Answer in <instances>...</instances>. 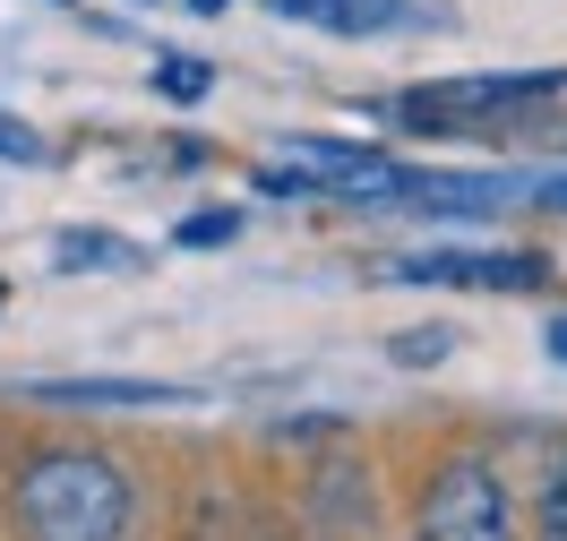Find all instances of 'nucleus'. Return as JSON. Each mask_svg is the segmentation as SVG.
<instances>
[{"instance_id":"f257e3e1","label":"nucleus","mask_w":567,"mask_h":541,"mask_svg":"<svg viewBox=\"0 0 567 541\" xmlns=\"http://www.w3.org/2000/svg\"><path fill=\"white\" fill-rule=\"evenodd\" d=\"M18 533L27 541H121L130 533V481L104 456L52 447L18 472Z\"/></svg>"},{"instance_id":"20e7f679","label":"nucleus","mask_w":567,"mask_h":541,"mask_svg":"<svg viewBox=\"0 0 567 541\" xmlns=\"http://www.w3.org/2000/svg\"><path fill=\"white\" fill-rule=\"evenodd\" d=\"M422 541H516L507 490L491 465H447L422 490Z\"/></svg>"},{"instance_id":"39448f33","label":"nucleus","mask_w":567,"mask_h":541,"mask_svg":"<svg viewBox=\"0 0 567 541\" xmlns=\"http://www.w3.org/2000/svg\"><path fill=\"white\" fill-rule=\"evenodd\" d=\"M395 284H482V292H533L550 267L533 250H413L395 258Z\"/></svg>"},{"instance_id":"9b49d317","label":"nucleus","mask_w":567,"mask_h":541,"mask_svg":"<svg viewBox=\"0 0 567 541\" xmlns=\"http://www.w3.org/2000/svg\"><path fill=\"white\" fill-rule=\"evenodd\" d=\"M233 232H241V216H233V207H215V216H189V223H181V250H215V241H233Z\"/></svg>"},{"instance_id":"f03ea898","label":"nucleus","mask_w":567,"mask_h":541,"mask_svg":"<svg viewBox=\"0 0 567 541\" xmlns=\"http://www.w3.org/2000/svg\"><path fill=\"white\" fill-rule=\"evenodd\" d=\"M284 173L301 189L361 198V207H395V189H404V164L379 155V146H353V138H284Z\"/></svg>"},{"instance_id":"1a4fd4ad","label":"nucleus","mask_w":567,"mask_h":541,"mask_svg":"<svg viewBox=\"0 0 567 541\" xmlns=\"http://www.w3.org/2000/svg\"><path fill=\"white\" fill-rule=\"evenodd\" d=\"M52 267H112V275H130V267H138V250H130V241H112V232H61V241H52Z\"/></svg>"},{"instance_id":"f3484780","label":"nucleus","mask_w":567,"mask_h":541,"mask_svg":"<svg viewBox=\"0 0 567 541\" xmlns=\"http://www.w3.org/2000/svg\"><path fill=\"white\" fill-rule=\"evenodd\" d=\"M189 9H207V18H215V9H233V0H189Z\"/></svg>"},{"instance_id":"ddd939ff","label":"nucleus","mask_w":567,"mask_h":541,"mask_svg":"<svg viewBox=\"0 0 567 541\" xmlns=\"http://www.w3.org/2000/svg\"><path fill=\"white\" fill-rule=\"evenodd\" d=\"M447 353V335H439V326H422V335H395V361H404V370H413V361H439Z\"/></svg>"},{"instance_id":"a211bd4d","label":"nucleus","mask_w":567,"mask_h":541,"mask_svg":"<svg viewBox=\"0 0 567 541\" xmlns=\"http://www.w3.org/2000/svg\"><path fill=\"white\" fill-rule=\"evenodd\" d=\"M0 301H9V275H0Z\"/></svg>"},{"instance_id":"2eb2a0df","label":"nucleus","mask_w":567,"mask_h":541,"mask_svg":"<svg viewBox=\"0 0 567 541\" xmlns=\"http://www.w3.org/2000/svg\"><path fill=\"white\" fill-rule=\"evenodd\" d=\"M533 198L550 207V216H567V173H550V180H533Z\"/></svg>"},{"instance_id":"7ed1b4c3","label":"nucleus","mask_w":567,"mask_h":541,"mask_svg":"<svg viewBox=\"0 0 567 541\" xmlns=\"http://www.w3.org/2000/svg\"><path fill=\"white\" fill-rule=\"evenodd\" d=\"M567 70H525V77H456V86H413L404 95V129H456V121H482V112H525L542 95H559Z\"/></svg>"},{"instance_id":"f8f14e48","label":"nucleus","mask_w":567,"mask_h":541,"mask_svg":"<svg viewBox=\"0 0 567 541\" xmlns=\"http://www.w3.org/2000/svg\"><path fill=\"white\" fill-rule=\"evenodd\" d=\"M0 155H9V164H43V155H52V146H43L35 129H27V121H18V112H0Z\"/></svg>"},{"instance_id":"4468645a","label":"nucleus","mask_w":567,"mask_h":541,"mask_svg":"<svg viewBox=\"0 0 567 541\" xmlns=\"http://www.w3.org/2000/svg\"><path fill=\"white\" fill-rule=\"evenodd\" d=\"M542 541H567V472L550 481V499H542Z\"/></svg>"},{"instance_id":"6e6552de","label":"nucleus","mask_w":567,"mask_h":541,"mask_svg":"<svg viewBox=\"0 0 567 541\" xmlns=\"http://www.w3.org/2000/svg\"><path fill=\"white\" fill-rule=\"evenodd\" d=\"M35 404H189V387L173 378H35Z\"/></svg>"},{"instance_id":"dca6fc26","label":"nucleus","mask_w":567,"mask_h":541,"mask_svg":"<svg viewBox=\"0 0 567 541\" xmlns=\"http://www.w3.org/2000/svg\"><path fill=\"white\" fill-rule=\"evenodd\" d=\"M550 353H559V361H567V319H559V326H550Z\"/></svg>"},{"instance_id":"0eeeda50","label":"nucleus","mask_w":567,"mask_h":541,"mask_svg":"<svg viewBox=\"0 0 567 541\" xmlns=\"http://www.w3.org/2000/svg\"><path fill=\"white\" fill-rule=\"evenodd\" d=\"M276 18L319 27V35H388V27H404L413 9H404V0H276Z\"/></svg>"},{"instance_id":"9d476101","label":"nucleus","mask_w":567,"mask_h":541,"mask_svg":"<svg viewBox=\"0 0 567 541\" xmlns=\"http://www.w3.org/2000/svg\"><path fill=\"white\" fill-rule=\"evenodd\" d=\"M155 86H164L173 104H198V95H207V86H215V70H207V61H181V52H173V61L155 70Z\"/></svg>"},{"instance_id":"423d86ee","label":"nucleus","mask_w":567,"mask_h":541,"mask_svg":"<svg viewBox=\"0 0 567 541\" xmlns=\"http://www.w3.org/2000/svg\"><path fill=\"white\" fill-rule=\"evenodd\" d=\"M516 189H525L516 173H413V164H404L395 207H422V216H491L498 198H516Z\"/></svg>"}]
</instances>
